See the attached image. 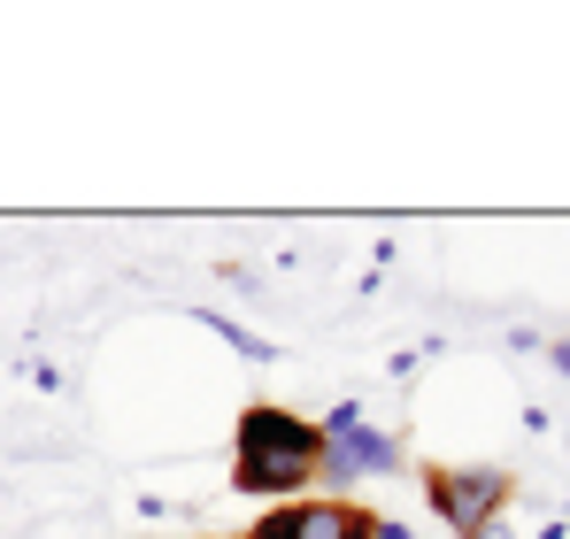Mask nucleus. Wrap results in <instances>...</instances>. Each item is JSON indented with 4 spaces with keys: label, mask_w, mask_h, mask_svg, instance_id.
<instances>
[{
    "label": "nucleus",
    "mask_w": 570,
    "mask_h": 539,
    "mask_svg": "<svg viewBox=\"0 0 570 539\" xmlns=\"http://www.w3.org/2000/svg\"><path fill=\"white\" fill-rule=\"evenodd\" d=\"M385 470H401V440L371 432L363 424V401L347 393L324 416V470H316V486H363V478H385Z\"/></svg>",
    "instance_id": "nucleus-3"
},
{
    "label": "nucleus",
    "mask_w": 570,
    "mask_h": 539,
    "mask_svg": "<svg viewBox=\"0 0 570 539\" xmlns=\"http://www.w3.org/2000/svg\"><path fill=\"white\" fill-rule=\"evenodd\" d=\"M23 378H31L39 393H55V385H62V370H55V362H23Z\"/></svg>",
    "instance_id": "nucleus-6"
},
{
    "label": "nucleus",
    "mask_w": 570,
    "mask_h": 539,
    "mask_svg": "<svg viewBox=\"0 0 570 539\" xmlns=\"http://www.w3.org/2000/svg\"><path fill=\"white\" fill-rule=\"evenodd\" d=\"M548 362H556V370L570 378V340H556V347H548Z\"/></svg>",
    "instance_id": "nucleus-8"
},
{
    "label": "nucleus",
    "mask_w": 570,
    "mask_h": 539,
    "mask_svg": "<svg viewBox=\"0 0 570 539\" xmlns=\"http://www.w3.org/2000/svg\"><path fill=\"white\" fill-rule=\"evenodd\" d=\"M324 470V424L293 416L285 401H247L232 424V493L255 501H301Z\"/></svg>",
    "instance_id": "nucleus-1"
},
{
    "label": "nucleus",
    "mask_w": 570,
    "mask_h": 539,
    "mask_svg": "<svg viewBox=\"0 0 570 539\" xmlns=\"http://www.w3.org/2000/svg\"><path fill=\"white\" fill-rule=\"evenodd\" d=\"M379 539H416V532H409V525H385V517H379Z\"/></svg>",
    "instance_id": "nucleus-9"
},
{
    "label": "nucleus",
    "mask_w": 570,
    "mask_h": 539,
    "mask_svg": "<svg viewBox=\"0 0 570 539\" xmlns=\"http://www.w3.org/2000/svg\"><path fill=\"white\" fill-rule=\"evenodd\" d=\"M239 539H255V532H239Z\"/></svg>",
    "instance_id": "nucleus-10"
},
{
    "label": "nucleus",
    "mask_w": 570,
    "mask_h": 539,
    "mask_svg": "<svg viewBox=\"0 0 570 539\" xmlns=\"http://www.w3.org/2000/svg\"><path fill=\"white\" fill-rule=\"evenodd\" d=\"M471 539H517V532H509V525H501V517H493V525H478Z\"/></svg>",
    "instance_id": "nucleus-7"
},
{
    "label": "nucleus",
    "mask_w": 570,
    "mask_h": 539,
    "mask_svg": "<svg viewBox=\"0 0 570 539\" xmlns=\"http://www.w3.org/2000/svg\"><path fill=\"white\" fill-rule=\"evenodd\" d=\"M255 539H379V517L340 493H301V501H278L255 525Z\"/></svg>",
    "instance_id": "nucleus-4"
},
{
    "label": "nucleus",
    "mask_w": 570,
    "mask_h": 539,
    "mask_svg": "<svg viewBox=\"0 0 570 539\" xmlns=\"http://www.w3.org/2000/svg\"><path fill=\"white\" fill-rule=\"evenodd\" d=\"M186 316H193V324H200V332H216V340H224L232 355H247V362H278V347H271L263 332H247L239 316H224V308H208V301H193Z\"/></svg>",
    "instance_id": "nucleus-5"
},
{
    "label": "nucleus",
    "mask_w": 570,
    "mask_h": 539,
    "mask_svg": "<svg viewBox=\"0 0 570 539\" xmlns=\"http://www.w3.org/2000/svg\"><path fill=\"white\" fill-rule=\"evenodd\" d=\"M416 478H424L432 517L455 539H471L478 525H493L517 501V470H501V462H416Z\"/></svg>",
    "instance_id": "nucleus-2"
}]
</instances>
